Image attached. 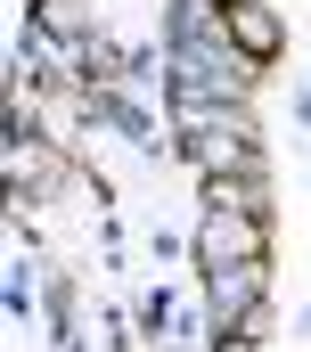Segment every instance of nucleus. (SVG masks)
Here are the masks:
<instances>
[{
    "instance_id": "2",
    "label": "nucleus",
    "mask_w": 311,
    "mask_h": 352,
    "mask_svg": "<svg viewBox=\"0 0 311 352\" xmlns=\"http://www.w3.org/2000/svg\"><path fill=\"white\" fill-rule=\"evenodd\" d=\"M222 33L237 41V58H246V66L279 58V41H287V33H279V16H270L262 0H230V8H222Z\"/></svg>"
},
{
    "instance_id": "1",
    "label": "nucleus",
    "mask_w": 311,
    "mask_h": 352,
    "mask_svg": "<svg viewBox=\"0 0 311 352\" xmlns=\"http://www.w3.org/2000/svg\"><path fill=\"white\" fill-rule=\"evenodd\" d=\"M222 270H262V213H237V205L205 213V278Z\"/></svg>"
}]
</instances>
